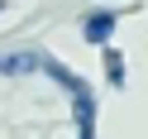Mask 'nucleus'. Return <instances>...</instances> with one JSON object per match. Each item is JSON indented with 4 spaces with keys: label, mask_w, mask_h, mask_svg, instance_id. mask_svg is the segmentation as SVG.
Here are the masks:
<instances>
[{
    "label": "nucleus",
    "mask_w": 148,
    "mask_h": 139,
    "mask_svg": "<svg viewBox=\"0 0 148 139\" xmlns=\"http://www.w3.org/2000/svg\"><path fill=\"white\" fill-rule=\"evenodd\" d=\"M81 34H86V43L105 48L110 34H115V10H91V15H86V24H81Z\"/></svg>",
    "instance_id": "nucleus-1"
},
{
    "label": "nucleus",
    "mask_w": 148,
    "mask_h": 139,
    "mask_svg": "<svg viewBox=\"0 0 148 139\" xmlns=\"http://www.w3.org/2000/svg\"><path fill=\"white\" fill-rule=\"evenodd\" d=\"M72 96H77V139H96V101H91V91L77 82Z\"/></svg>",
    "instance_id": "nucleus-2"
},
{
    "label": "nucleus",
    "mask_w": 148,
    "mask_h": 139,
    "mask_svg": "<svg viewBox=\"0 0 148 139\" xmlns=\"http://www.w3.org/2000/svg\"><path fill=\"white\" fill-rule=\"evenodd\" d=\"M38 67H43V53H34V48L0 53V72H5V77H24V72H38Z\"/></svg>",
    "instance_id": "nucleus-3"
},
{
    "label": "nucleus",
    "mask_w": 148,
    "mask_h": 139,
    "mask_svg": "<svg viewBox=\"0 0 148 139\" xmlns=\"http://www.w3.org/2000/svg\"><path fill=\"white\" fill-rule=\"evenodd\" d=\"M105 72H110V82H115V86H124V58H119L115 48H105Z\"/></svg>",
    "instance_id": "nucleus-4"
}]
</instances>
